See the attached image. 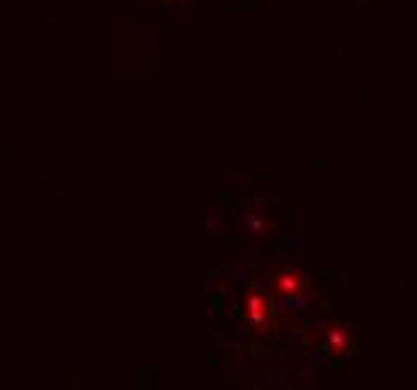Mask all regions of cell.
I'll return each mask as SVG.
<instances>
[{
	"label": "cell",
	"mask_w": 417,
	"mask_h": 390,
	"mask_svg": "<svg viewBox=\"0 0 417 390\" xmlns=\"http://www.w3.org/2000/svg\"><path fill=\"white\" fill-rule=\"evenodd\" d=\"M279 288H283V292H297V288H300V276L286 273L283 280H279Z\"/></svg>",
	"instance_id": "1"
}]
</instances>
